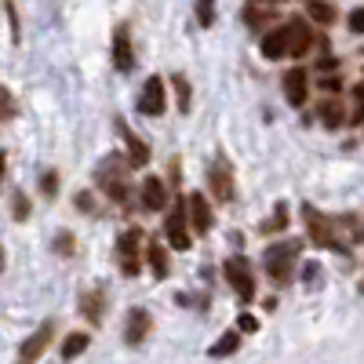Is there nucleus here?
Returning a JSON list of instances; mask_svg holds the SVG:
<instances>
[{
    "mask_svg": "<svg viewBox=\"0 0 364 364\" xmlns=\"http://www.w3.org/2000/svg\"><path fill=\"white\" fill-rule=\"evenodd\" d=\"M0 273H4V248H0Z\"/></svg>",
    "mask_w": 364,
    "mask_h": 364,
    "instance_id": "obj_36",
    "label": "nucleus"
},
{
    "mask_svg": "<svg viewBox=\"0 0 364 364\" xmlns=\"http://www.w3.org/2000/svg\"><path fill=\"white\" fill-rule=\"evenodd\" d=\"M281 230H288V204L284 200L273 208V215L262 223V233H281Z\"/></svg>",
    "mask_w": 364,
    "mask_h": 364,
    "instance_id": "obj_24",
    "label": "nucleus"
},
{
    "mask_svg": "<svg viewBox=\"0 0 364 364\" xmlns=\"http://www.w3.org/2000/svg\"><path fill=\"white\" fill-rule=\"evenodd\" d=\"M299 252H302V240H284V245H273L266 252V273L273 284H288L291 281V269L299 262Z\"/></svg>",
    "mask_w": 364,
    "mask_h": 364,
    "instance_id": "obj_2",
    "label": "nucleus"
},
{
    "mask_svg": "<svg viewBox=\"0 0 364 364\" xmlns=\"http://www.w3.org/2000/svg\"><path fill=\"white\" fill-rule=\"evenodd\" d=\"M175 84V95H178V113H190V99H193V91L186 84V77H171Z\"/></svg>",
    "mask_w": 364,
    "mask_h": 364,
    "instance_id": "obj_26",
    "label": "nucleus"
},
{
    "mask_svg": "<svg viewBox=\"0 0 364 364\" xmlns=\"http://www.w3.org/2000/svg\"><path fill=\"white\" fill-rule=\"evenodd\" d=\"M186 200H190V226H193V233H208L211 230V204H208V197L204 193H190Z\"/></svg>",
    "mask_w": 364,
    "mask_h": 364,
    "instance_id": "obj_16",
    "label": "nucleus"
},
{
    "mask_svg": "<svg viewBox=\"0 0 364 364\" xmlns=\"http://www.w3.org/2000/svg\"><path fill=\"white\" fill-rule=\"evenodd\" d=\"M223 273H226V281H230V288L245 299V302H252L255 299V277H252V266L240 259V255H230L226 259V266H223Z\"/></svg>",
    "mask_w": 364,
    "mask_h": 364,
    "instance_id": "obj_6",
    "label": "nucleus"
},
{
    "mask_svg": "<svg viewBox=\"0 0 364 364\" xmlns=\"http://www.w3.org/2000/svg\"><path fill=\"white\" fill-rule=\"evenodd\" d=\"M8 117H15V99H11V91L0 87V120H8Z\"/></svg>",
    "mask_w": 364,
    "mask_h": 364,
    "instance_id": "obj_30",
    "label": "nucleus"
},
{
    "mask_svg": "<svg viewBox=\"0 0 364 364\" xmlns=\"http://www.w3.org/2000/svg\"><path fill=\"white\" fill-rule=\"evenodd\" d=\"M240 18H245V26L259 29V26H266L273 15H269V11H262V8H245V11H240Z\"/></svg>",
    "mask_w": 364,
    "mask_h": 364,
    "instance_id": "obj_27",
    "label": "nucleus"
},
{
    "mask_svg": "<svg viewBox=\"0 0 364 364\" xmlns=\"http://www.w3.org/2000/svg\"><path fill=\"white\" fill-rule=\"evenodd\" d=\"M113 66H117V73H132V66H135V51H132L128 26H117L113 29Z\"/></svg>",
    "mask_w": 364,
    "mask_h": 364,
    "instance_id": "obj_12",
    "label": "nucleus"
},
{
    "mask_svg": "<svg viewBox=\"0 0 364 364\" xmlns=\"http://www.w3.org/2000/svg\"><path fill=\"white\" fill-rule=\"evenodd\" d=\"M186 208H190V200L178 197L175 208L168 211V223H164L168 245H171L175 252H190V245H193V226H186V223H190V219H186Z\"/></svg>",
    "mask_w": 364,
    "mask_h": 364,
    "instance_id": "obj_4",
    "label": "nucleus"
},
{
    "mask_svg": "<svg viewBox=\"0 0 364 364\" xmlns=\"http://www.w3.org/2000/svg\"><path fill=\"white\" fill-rule=\"evenodd\" d=\"M0 182H4V154H0Z\"/></svg>",
    "mask_w": 364,
    "mask_h": 364,
    "instance_id": "obj_35",
    "label": "nucleus"
},
{
    "mask_svg": "<svg viewBox=\"0 0 364 364\" xmlns=\"http://www.w3.org/2000/svg\"><path fill=\"white\" fill-rule=\"evenodd\" d=\"M306 15H310L314 22H321V26L336 22V8H331L328 0H306Z\"/></svg>",
    "mask_w": 364,
    "mask_h": 364,
    "instance_id": "obj_22",
    "label": "nucleus"
},
{
    "mask_svg": "<svg viewBox=\"0 0 364 364\" xmlns=\"http://www.w3.org/2000/svg\"><path fill=\"white\" fill-rule=\"evenodd\" d=\"M128 171H132V161H120V157H106V161L95 168L99 186L109 193V200H113V204H128V200H132Z\"/></svg>",
    "mask_w": 364,
    "mask_h": 364,
    "instance_id": "obj_1",
    "label": "nucleus"
},
{
    "mask_svg": "<svg viewBox=\"0 0 364 364\" xmlns=\"http://www.w3.org/2000/svg\"><path fill=\"white\" fill-rule=\"evenodd\" d=\"M41 186H44V197H55V193H58V175L48 171V175L41 178Z\"/></svg>",
    "mask_w": 364,
    "mask_h": 364,
    "instance_id": "obj_32",
    "label": "nucleus"
},
{
    "mask_svg": "<svg viewBox=\"0 0 364 364\" xmlns=\"http://www.w3.org/2000/svg\"><path fill=\"white\" fill-rule=\"evenodd\" d=\"M11 200H15V219H18V223H26V219H29V200H26V193H22V190H15V193H11Z\"/></svg>",
    "mask_w": 364,
    "mask_h": 364,
    "instance_id": "obj_29",
    "label": "nucleus"
},
{
    "mask_svg": "<svg viewBox=\"0 0 364 364\" xmlns=\"http://www.w3.org/2000/svg\"><path fill=\"white\" fill-rule=\"evenodd\" d=\"M164 106H168V99H164V80H161V77H149V80L142 84V91H139V113H142V117H161Z\"/></svg>",
    "mask_w": 364,
    "mask_h": 364,
    "instance_id": "obj_8",
    "label": "nucleus"
},
{
    "mask_svg": "<svg viewBox=\"0 0 364 364\" xmlns=\"http://www.w3.org/2000/svg\"><path fill=\"white\" fill-rule=\"evenodd\" d=\"M87 343H91V339H87V331H73V336L63 339V357H66V360L80 357V353L87 350Z\"/></svg>",
    "mask_w": 364,
    "mask_h": 364,
    "instance_id": "obj_23",
    "label": "nucleus"
},
{
    "mask_svg": "<svg viewBox=\"0 0 364 364\" xmlns=\"http://www.w3.org/2000/svg\"><path fill=\"white\" fill-rule=\"evenodd\" d=\"M146 262H149V269H154L157 281H164L171 273V259H168V248L161 245V240H149L146 245Z\"/></svg>",
    "mask_w": 364,
    "mask_h": 364,
    "instance_id": "obj_17",
    "label": "nucleus"
},
{
    "mask_svg": "<svg viewBox=\"0 0 364 364\" xmlns=\"http://www.w3.org/2000/svg\"><path fill=\"white\" fill-rule=\"evenodd\" d=\"M314 44V33H310V26L302 22V18H291V58H302L310 51Z\"/></svg>",
    "mask_w": 364,
    "mask_h": 364,
    "instance_id": "obj_19",
    "label": "nucleus"
},
{
    "mask_svg": "<svg viewBox=\"0 0 364 364\" xmlns=\"http://www.w3.org/2000/svg\"><path fill=\"white\" fill-rule=\"evenodd\" d=\"M193 8H197V22L204 29L215 26V0H193Z\"/></svg>",
    "mask_w": 364,
    "mask_h": 364,
    "instance_id": "obj_25",
    "label": "nucleus"
},
{
    "mask_svg": "<svg viewBox=\"0 0 364 364\" xmlns=\"http://www.w3.org/2000/svg\"><path fill=\"white\" fill-rule=\"evenodd\" d=\"M139 193H142V208L146 211H161L168 204V186H164V178H157V175H146Z\"/></svg>",
    "mask_w": 364,
    "mask_h": 364,
    "instance_id": "obj_15",
    "label": "nucleus"
},
{
    "mask_svg": "<svg viewBox=\"0 0 364 364\" xmlns=\"http://www.w3.org/2000/svg\"><path fill=\"white\" fill-rule=\"evenodd\" d=\"M284 99L291 102V106H306V99H310V80H306V70H288L284 73Z\"/></svg>",
    "mask_w": 364,
    "mask_h": 364,
    "instance_id": "obj_14",
    "label": "nucleus"
},
{
    "mask_svg": "<svg viewBox=\"0 0 364 364\" xmlns=\"http://www.w3.org/2000/svg\"><path fill=\"white\" fill-rule=\"evenodd\" d=\"M317 84H321L324 91H331V95H336V91H343V80H339V77H321Z\"/></svg>",
    "mask_w": 364,
    "mask_h": 364,
    "instance_id": "obj_34",
    "label": "nucleus"
},
{
    "mask_svg": "<svg viewBox=\"0 0 364 364\" xmlns=\"http://www.w3.org/2000/svg\"><path fill=\"white\" fill-rule=\"evenodd\" d=\"M73 248H77L73 233H66V230H63V233L55 237V255H63V259H66V255H73Z\"/></svg>",
    "mask_w": 364,
    "mask_h": 364,
    "instance_id": "obj_28",
    "label": "nucleus"
},
{
    "mask_svg": "<svg viewBox=\"0 0 364 364\" xmlns=\"http://www.w3.org/2000/svg\"><path fill=\"white\" fill-rule=\"evenodd\" d=\"M255 4H277V0H255Z\"/></svg>",
    "mask_w": 364,
    "mask_h": 364,
    "instance_id": "obj_37",
    "label": "nucleus"
},
{
    "mask_svg": "<svg viewBox=\"0 0 364 364\" xmlns=\"http://www.w3.org/2000/svg\"><path fill=\"white\" fill-rule=\"evenodd\" d=\"M317 117H321L324 128H343V124H346V109H343V102H339L336 95L317 102Z\"/></svg>",
    "mask_w": 364,
    "mask_h": 364,
    "instance_id": "obj_18",
    "label": "nucleus"
},
{
    "mask_svg": "<svg viewBox=\"0 0 364 364\" xmlns=\"http://www.w3.org/2000/svg\"><path fill=\"white\" fill-rule=\"evenodd\" d=\"M113 124H117V135L124 139V149H128V161H132V168H146V164H149V146L139 139V132H132V128H128L120 117L113 120Z\"/></svg>",
    "mask_w": 364,
    "mask_h": 364,
    "instance_id": "obj_11",
    "label": "nucleus"
},
{
    "mask_svg": "<svg viewBox=\"0 0 364 364\" xmlns=\"http://www.w3.org/2000/svg\"><path fill=\"white\" fill-rule=\"evenodd\" d=\"M291 55V22L269 29V33L262 37V58H269V63H277V58Z\"/></svg>",
    "mask_w": 364,
    "mask_h": 364,
    "instance_id": "obj_9",
    "label": "nucleus"
},
{
    "mask_svg": "<svg viewBox=\"0 0 364 364\" xmlns=\"http://www.w3.org/2000/svg\"><path fill=\"white\" fill-rule=\"evenodd\" d=\"M142 230H124L117 237V262L120 269L128 273V277H139V269H142Z\"/></svg>",
    "mask_w": 364,
    "mask_h": 364,
    "instance_id": "obj_5",
    "label": "nucleus"
},
{
    "mask_svg": "<svg viewBox=\"0 0 364 364\" xmlns=\"http://www.w3.org/2000/svg\"><path fill=\"white\" fill-rule=\"evenodd\" d=\"M346 26H350V33H364V8H353Z\"/></svg>",
    "mask_w": 364,
    "mask_h": 364,
    "instance_id": "obj_31",
    "label": "nucleus"
},
{
    "mask_svg": "<svg viewBox=\"0 0 364 364\" xmlns=\"http://www.w3.org/2000/svg\"><path fill=\"white\" fill-rule=\"evenodd\" d=\"M149 328H154V317H149L146 306L128 310V321H124V343H128V346H142L146 336H149Z\"/></svg>",
    "mask_w": 364,
    "mask_h": 364,
    "instance_id": "obj_10",
    "label": "nucleus"
},
{
    "mask_svg": "<svg viewBox=\"0 0 364 364\" xmlns=\"http://www.w3.org/2000/svg\"><path fill=\"white\" fill-rule=\"evenodd\" d=\"M80 314H84L91 324H99L102 314H106V299H102L99 291H84V295H80Z\"/></svg>",
    "mask_w": 364,
    "mask_h": 364,
    "instance_id": "obj_20",
    "label": "nucleus"
},
{
    "mask_svg": "<svg viewBox=\"0 0 364 364\" xmlns=\"http://www.w3.org/2000/svg\"><path fill=\"white\" fill-rule=\"evenodd\" d=\"M237 346H240V328H230V331H223V339L208 350V357H230V353H237Z\"/></svg>",
    "mask_w": 364,
    "mask_h": 364,
    "instance_id": "obj_21",
    "label": "nucleus"
},
{
    "mask_svg": "<svg viewBox=\"0 0 364 364\" xmlns=\"http://www.w3.org/2000/svg\"><path fill=\"white\" fill-rule=\"evenodd\" d=\"M302 219H306V233H310L314 245H321V248H336V252H346V248H343V240H339V226H336V219L321 215V211H317L314 204H302Z\"/></svg>",
    "mask_w": 364,
    "mask_h": 364,
    "instance_id": "obj_3",
    "label": "nucleus"
},
{
    "mask_svg": "<svg viewBox=\"0 0 364 364\" xmlns=\"http://www.w3.org/2000/svg\"><path fill=\"white\" fill-rule=\"evenodd\" d=\"M237 328H240V331H259V321H255L252 314H240V317H237Z\"/></svg>",
    "mask_w": 364,
    "mask_h": 364,
    "instance_id": "obj_33",
    "label": "nucleus"
},
{
    "mask_svg": "<svg viewBox=\"0 0 364 364\" xmlns=\"http://www.w3.org/2000/svg\"><path fill=\"white\" fill-rule=\"evenodd\" d=\"M208 190L215 193L219 204H230V200H233V171H230L226 157H219V161L208 164Z\"/></svg>",
    "mask_w": 364,
    "mask_h": 364,
    "instance_id": "obj_7",
    "label": "nucleus"
},
{
    "mask_svg": "<svg viewBox=\"0 0 364 364\" xmlns=\"http://www.w3.org/2000/svg\"><path fill=\"white\" fill-rule=\"evenodd\" d=\"M51 336H55V321H44V324L33 331V336H29V339L18 346V360H37V357L48 350Z\"/></svg>",
    "mask_w": 364,
    "mask_h": 364,
    "instance_id": "obj_13",
    "label": "nucleus"
}]
</instances>
